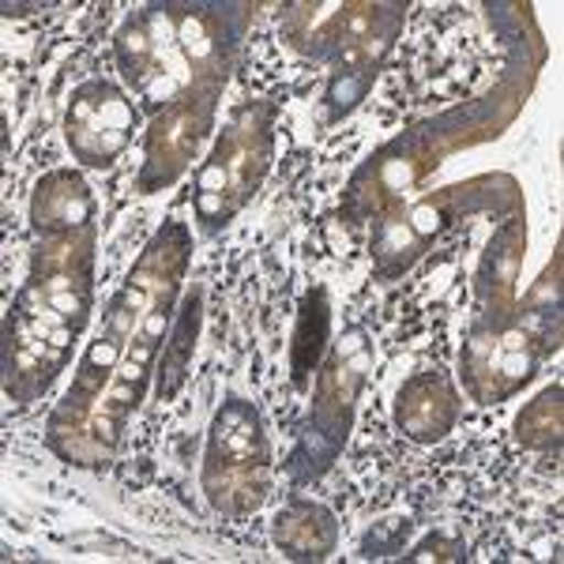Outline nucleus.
Listing matches in <instances>:
<instances>
[{
	"label": "nucleus",
	"mask_w": 564,
	"mask_h": 564,
	"mask_svg": "<svg viewBox=\"0 0 564 564\" xmlns=\"http://www.w3.org/2000/svg\"><path fill=\"white\" fill-rule=\"evenodd\" d=\"M327 327H332V313H327V294L321 286L308 290L302 313H297L294 347H290V361H294V388H308V372L321 366V354L327 347Z\"/></svg>",
	"instance_id": "f257e3e1"
},
{
	"label": "nucleus",
	"mask_w": 564,
	"mask_h": 564,
	"mask_svg": "<svg viewBox=\"0 0 564 564\" xmlns=\"http://www.w3.org/2000/svg\"><path fill=\"white\" fill-rule=\"evenodd\" d=\"M196 335H199V286L185 297V305H181L174 335H170V347H166V354H162L159 399H174L177 391H181V384H185L188 366H193Z\"/></svg>",
	"instance_id": "f03ea898"
},
{
	"label": "nucleus",
	"mask_w": 564,
	"mask_h": 564,
	"mask_svg": "<svg viewBox=\"0 0 564 564\" xmlns=\"http://www.w3.org/2000/svg\"><path fill=\"white\" fill-rule=\"evenodd\" d=\"M361 90H366V79H361V84H350V76H343V79H335L327 102H332L335 113H350V109L361 102Z\"/></svg>",
	"instance_id": "7ed1b4c3"
}]
</instances>
